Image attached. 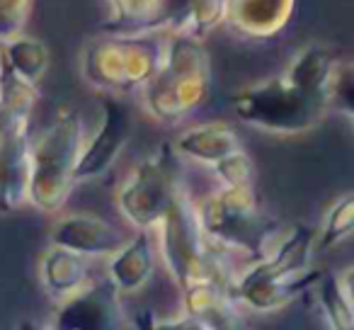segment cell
<instances>
[{"label": "cell", "instance_id": "23", "mask_svg": "<svg viewBox=\"0 0 354 330\" xmlns=\"http://www.w3.org/2000/svg\"><path fill=\"white\" fill-rule=\"evenodd\" d=\"M32 12V0H0V42L22 35Z\"/></svg>", "mask_w": 354, "mask_h": 330}, {"label": "cell", "instance_id": "16", "mask_svg": "<svg viewBox=\"0 0 354 330\" xmlns=\"http://www.w3.org/2000/svg\"><path fill=\"white\" fill-rule=\"evenodd\" d=\"M223 15L226 0H165L160 30L204 39L209 32L223 25Z\"/></svg>", "mask_w": 354, "mask_h": 330}, {"label": "cell", "instance_id": "13", "mask_svg": "<svg viewBox=\"0 0 354 330\" xmlns=\"http://www.w3.org/2000/svg\"><path fill=\"white\" fill-rule=\"evenodd\" d=\"M296 0H226L223 25L252 39H270L291 25Z\"/></svg>", "mask_w": 354, "mask_h": 330}, {"label": "cell", "instance_id": "6", "mask_svg": "<svg viewBox=\"0 0 354 330\" xmlns=\"http://www.w3.org/2000/svg\"><path fill=\"white\" fill-rule=\"evenodd\" d=\"M165 35V30H136L95 37L83 51L85 80L107 95L136 93L160 66Z\"/></svg>", "mask_w": 354, "mask_h": 330}, {"label": "cell", "instance_id": "20", "mask_svg": "<svg viewBox=\"0 0 354 330\" xmlns=\"http://www.w3.org/2000/svg\"><path fill=\"white\" fill-rule=\"evenodd\" d=\"M109 6L107 32L160 30L165 0H104Z\"/></svg>", "mask_w": 354, "mask_h": 330}, {"label": "cell", "instance_id": "14", "mask_svg": "<svg viewBox=\"0 0 354 330\" xmlns=\"http://www.w3.org/2000/svg\"><path fill=\"white\" fill-rule=\"evenodd\" d=\"M158 265V248L151 231H138L109 255L107 279L122 296L136 294L151 282Z\"/></svg>", "mask_w": 354, "mask_h": 330}, {"label": "cell", "instance_id": "24", "mask_svg": "<svg viewBox=\"0 0 354 330\" xmlns=\"http://www.w3.org/2000/svg\"><path fill=\"white\" fill-rule=\"evenodd\" d=\"M0 80H3V61H0Z\"/></svg>", "mask_w": 354, "mask_h": 330}, {"label": "cell", "instance_id": "7", "mask_svg": "<svg viewBox=\"0 0 354 330\" xmlns=\"http://www.w3.org/2000/svg\"><path fill=\"white\" fill-rule=\"evenodd\" d=\"M85 141L83 119L64 109L37 136H30V190L27 202L39 212L56 214L75 187L73 170Z\"/></svg>", "mask_w": 354, "mask_h": 330}, {"label": "cell", "instance_id": "1", "mask_svg": "<svg viewBox=\"0 0 354 330\" xmlns=\"http://www.w3.org/2000/svg\"><path fill=\"white\" fill-rule=\"evenodd\" d=\"M342 64L337 49L308 44L279 75L252 83L233 95V109L243 124L277 136H296L323 122L330 109V85Z\"/></svg>", "mask_w": 354, "mask_h": 330}, {"label": "cell", "instance_id": "4", "mask_svg": "<svg viewBox=\"0 0 354 330\" xmlns=\"http://www.w3.org/2000/svg\"><path fill=\"white\" fill-rule=\"evenodd\" d=\"M197 214L209 246L236 270V257L243 265L260 260L277 248L286 228L272 221L257 207L252 187H221L197 202Z\"/></svg>", "mask_w": 354, "mask_h": 330}, {"label": "cell", "instance_id": "3", "mask_svg": "<svg viewBox=\"0 0 354 330\" xmlns=\"http://www.w3.org/2000/svg\"><path fill=\"white\" fill-rule=\"evenodd\" d=\"M204 39L167 32L160 66L141 88L146 112L156 122L177 127L194 114L212 93V61Z\"/></svg>", "mask_w": 354, "mask_h": 330}, {"label": "cell", "instance_id": "11", "mask_svg": "<svg viewBox=\"0 0 354 330\" xmlns=\"http://www.w3.org/2000/svg\"><path fill=\"white\" fill-rule=\"evenodd\" d=\"M124 296L112 282H88L73 296L59 301L51 328L59 330H114L127 323Z\"/></svg>", "mask_w": 354, "mask_h": 330}, {"label": "cell", "instance_id": "19", "mask_svg": "<svg viewBox=\"0 0 354 330\" xmlns=\"http://www.w3.org/2000/svg\"><path fill=\"white\" fill-rule=\"evenodd\" d=\"M318 301L328 318L330 328L349 330L354 325V299H352V267L333 275L318 277Z\"/></svg>", "mask_w": 354, "mask_h": 330}, {"label": "cell", "instance_id": "8", "mask_svg": "<svg viewBox=\"0 0 354 330\" xmlns=\"http://www.w3.org/2000/svg\"><path fill=\"white\" fill-rule=\"evenodd\" d=\"M37 85L3 73L0 80V214L25 209L30 190V122Z\"/></svg>", "mask_w": 354, "mask_h": 330}, {"label": "cell", "instance_id": "9", "mask_svg": "<svg viewBox=\"0 0 354 330\" xmlns=\"http://www.w3.org/2000/svg\"><path fill=\"white\" fill-rule=\"evenodd\" d=\"M183 185V158L175 153L172 143H165L138 161L119 185V214L136 231H153Z\"/></svg>", "mask_w": 354, "mask_h": 330}, {"label": "cell", "instance_id": "5", "mask_svg": "<svg viewBox=\"0 0 354 330\" xmlns=\"http://www.w3.org/2000/svg\"><path fill=\"white\" fill-rule=\"evenodd\" d=\"M153 231L160 241L156 243L158 257L165 265L180 289H187L199 282H226L233 275L231 262H226L212 246L202 231L197 214V199L180 187L170 209Z\"/></svg>", "mask_w": 354, "mask_h": 330}, {"label": "cell", "instance_id": "15", "mask_svg": "<svg viewBox=\"0 0 354 330\" xmlns=\"http://www.w3.org/2000/svg\"><path fill=\"white\" fill-rule=\"evenodd\" d=\"M175 153L183 161H192L199 165L214 168L221 158L241 148V138L226 122H204L194 124L180 131V136L172 143Z\"/></svg>", "mask_w": 354, "mask_h": 330}, {"label": "cell", "instance_id": "21", "mask_svg": "<svg viewBox=\"0 0 354 330\" xmlns=\"http://www.w3.org/2000/svg\"><path fill=\"white\" fill-rule=\"evenodd\" d=\"M354 231V197L344 194L330 207L320 231H315V253L333 250L352 238Z\"/></svg>", "mask_w": 354, "mask_h": 330}, {"label": "cell", "instance_id": "22", "mask_svg": "<svg viewBox=\"0 0 354 330\" xmlns=\"http://www.w3.org/2000/svg\"><path fill=\"white\" fill-rule=\"evenodd\" d=\"M214 173L223 183V187H252V180H255V168H252V161L243 148L228 153L226 158L214 165Z\"/></svg>", "mask_w": 354, "mask_h": 330}, {"label": "cell", "instance_id": "17", "mask_svg": "<svg viewBox=\"0 0 354 330\" xmlns=\"http://www.w3.org/2000/svg\"><path fill=\"white\" fill-rule=\"evenodd\" d=\"M39 277L46 294L56 301H64L90 282L88 257L61 246H49V250L41 255Z\"/></svg>", "mask_w": 354, "mask_h": 330}, {"label": "cell", "instance_id": "18", "mask_svg": "<svg viewBox=\"0 0 354 330\" xmlns=\"http://www.w3.org/2000/svg\"><path fill=\"white\" fill-rule=\"evenodd\" d=\"M3 73L27 85H39L41 75L49 68V49L44 42L27 35H15L0 42Z\"/></svg>", "mask_w": 354, "mask_h": 330}, {"label": "cell", "instance_id": "2", "mask_svg": "<svg viewBox=\"0 0 354 330\" xmlns=\"http://www.w3.org/2000/svg\"><path fill=\"white\" fill-rule=\"evenodd\" d=\"M313 257L315 228L306 223L289 226L274 250L233 270L228 277V294L238 306L255 313L284 309L318 282L320 272L315 270Z\"/></svg>", "mask_w": 354, "mask_h": 330}, {"label": "cell", "instance_id": "10", "mask_svg": "<svg viewBox=\"0 0 354 330\" xmlns=\"http://www.w3.org/2000/svg\"><path fill=\"white\" fill-rule=\"evenodd\" d=\"M131 114L114 95H104L102 100V122L97 131L83 141L73 170V183H93V180L107 175L114 163L127 148L131 138Z\"/></svg>", "mask_w": 354, "mask_h": 330}, {"label": "cell", "instance_id": "12", "mask_svg": "<svg viewBox=\"0 0 354 330\" xmlns=\"http://www.w3.org/2000/svg\"><path fill=\"white\" fill-rule=\"evenodd\" d=\"M49 241L51 246H61L90 260V257H109L129 241V236L117 223L107 221L97 214L75 212L54 221Z\"/></svg>", "mask_w": 354, "mask_h": 330}]
</instances>
